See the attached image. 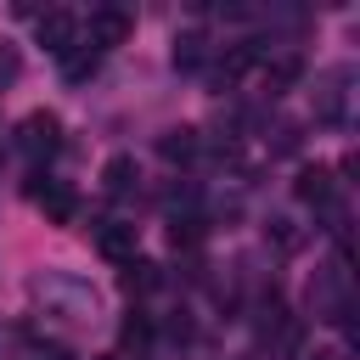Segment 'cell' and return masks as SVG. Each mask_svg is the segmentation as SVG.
I'll return each mask as SVG.
<instances>
[{
	"label": "cell",
	"instance_id": "ba28073f",
	"mask_svg": "<svg viewBox=\"0 0 360 360\" xmlns=\"http://www.w3.org/2000/svg\"><path fill=\"white\" fill-rule=\"evenodd\" d=\"M96 248H101L107 259L129 264V259H135V225H124V219H107V225L96 231Z\"/></svg>",
	"mask_w": 360,
	"mask_h": 360
},
{
	"label": "cell",
	"instance_id": "5b68a950",
	"mask_svg": "<svg viewBox=\"0 0 360 360\" xmlns=\"http://www.w3.org/2000/svg\"><path fill=\"white\" fill-rule=\"evenodd\" d=\"M34 39H39L45 51H56V56H62V51H68V45L79 39V22H73L68 11H45V17L34 22Z\"/></svg>",
	"mask_w": 360,
	"mask_h": 360
},
{
	"label": "cell",
	"instance_id": "52a82bcc",
	"mask_svg": "<svg viewBox=\"0 0 360 360\" xmlns=\"http://www.w3.org/2000/svg\"><path fill=\"white\" fill-rule=\"evenodd\" d=\"M135 180H141V169H135V158H129V152H118V158H107V163H101V191H107V197H129V191H135Z\"/></svg>",
	"mask_w": 360,
	"mask_h": 360
},
{
	"label": "cell",
	"instance_id": "30bf717a",
	"mask_svg": "<svg viewBox=\"0 0 360 360\" xmlns=\"http://www.w3.org/2000/svg\"><path fill=\"white\" fill-rule=\"evenodd\" d=\"M197 146H202V141H197V129H169V135L158 141L163 163H191V158H197Z\"/></svg>",
	"mask_w": 360,
	"mask_h": 360
},
{
	"label": "cell",
	"instance_id": "7a4b0ae2",
	"mask_svg": "<svg viewBox=\"0 0 360 360\" xmlns=\"http://www.w3.org/2000/svg\"><path fill=\"white\" fill-rule=\"evenodd\" d=\"M28 197L45 208V219H51V225H68V219H73V208H79V202H73V191H68L62 180H51V174H34V180H28Z\"/></svg>",
	"mask_w": 360,
	"mask_h": 360
},
{
	"label": "cell",
	"instance_id": "e0dca14e",
	"mask_svg": "<svg viewBox=\"0 0 360 360\" xmlns=\"http://www.w3.org/2000/svg\"><path fill=\"white\" fill-rule=\"evenodd\" d=\"M309 360H338V354H309Z\"/></svg>",
	"mask_w": 360,
	"mask_h": 360
},
{
	"label": "cell",
	"instance_id": "8fae6325",
	"mask_svg": "<svg viewBox=\"0 0 360 360\" xmlns=\"http://www.w3.org/2000/svg\"><path fill=\"white\" fill-rule=\"evenodd\" d=\"M96 62H101V51H90L84 39H73V45L62 51V73H68V79H90V73H96Z\"/></svg>",
	"mask_w": 360,
	"mask_h": 360
},
{
	"label": "cell",
	"instance_id": "4fadbf2b",
	"mask_svg": "<svg viewBox=\"0 0 360 360\" xmlns=\"http://www.w3.org/2000/svg\"><path fill=\"white\" fill-rule=\"evenodd\" d=\"M163 276H158V264H146V259H129L124 264V292H152Z\"/></svg>",
	"mask_w": 360,
	"mask_h": 360
},
{
	"label": "cell",
	"instance_id": "8992f818",
	"mask_svg": "<svg viewBox=\"0 0 360 360\" xmlns=\"http://www.w3.org/2000/svg\"><path fill=\"white\" fill-rule=\"evenodd\" d=\"M259 62H264V45H259V39H236V45H231V51L219 56V79L231 84V79H242V73H253Z\"/></svg>",
	"mask_w": 360,
	"mask_h": 360
},
{
	"label": "cell",
	"instance_id": "5bb4252c",
	"mask_svg": "<svg viewBox=\"0 0 360 360\" xmlns=\"http://www.w3.org/2000/svg\"><path fill=\"white\" fill-rule=\"evenodd\" d=\"M169 242H174V248H197V242H202V219H197V214H174V219H169Z\"/></svg>",
	"mask_w": 360,
	"mask_h": 360
},
{
	"label": "cell",
	"instance_id": "7c38bea8",
	"mask_svg": "<svg viewBox=\"0 0 360 360\" xmlns=\"http://www.w3.org/2000/svg\"><path fill=\"white\" fill-rule=\"evenodd\" d=\"M202 56H208V39H202L197 28L174 39V68H186V73H191V68H202Z\"/></svg>",
	"mask_w": 360,
	"mask_h": 360
},
{
	"label": "cell",
	"instance_id": "2e32d148",
	"mask_svg": "<svg viewBox=\"0 0 360 360\" xmlns=\"http://www.w3.org/2000/svg\"><path fill=\"white\" fill-rule=\"evenodd\" d=\"M270 236H276V248H298V231H292V219H270Z\"/></svg>",
	"mask_w": 360,
	"mask_h": 360
},
{
	"label": "cell",
	"instance_id": "3957f363",
	"mask_svg": "<svg viewBox=\"0 0 360 360\" xmlns=\"http://www.w3.org/2000/svg\"><path fill=\"white\" fill-rule=\"evenodd\" d=\"M292 197H298V202H309V208H332V197H338L332 169H326V163H304V169H298V180H292Z\"/></svg>",
	"mask_w": 360,
	"mask_h": 360
},
{
	"label": "cell",
	"instance_id": "277c9868",
	"mask_svg": "<svg viewBox=\"0 0 360 360\" xmlns=\"http://www.w3.org/2000/svg\"><path fill=\"white\" fill-rule=\"evenodd\" d=\"M56 146H62V124H56V112H28V118H22V152H34V158L45 152V158H51Z\"/></svg>",
	"mask_w": 360,
	"mask_h": 360
},
{
	"label": "cell",
	"instance_id": "6da1fadb",
	"mask_svg": "<svg viewBox=\"0 0 360 360\" xmlns=\"http://www.w3.org/2000/svg\"><path fill=\"white\" fill-rule=\"evenodd\" d=\"M129 28H135V17H129V11L101 6V11H90V22H84V45H90V51H112V45H124V39H129Z\"/></svg>",
	"mask_w": 360,
	"mask_h": 360
},
{
	"label": "cell",
	"instance_id": "9c48e42d",
	"mask_svg": "<svg viewBox=\"0 0 360 360\" xmlns=\"http://www.w3.org/2000/svg\"><path fill=\"white\" fill-rule=\"evenodd\" d=\"M298 73H304V62H298V56H276V62H264V90H270V96H281V90H292V84H298Z\"/></svg>",
	"mask_w": 360,
	"mask_h": 360
},
{
	"label": "cell",
	"instance_id": "9a60e30c",
	"mask_svg": "<svg viewBox=\"0 0 360 360\" xmlns=\"http://www.w3.org/2000/svg\"><path fill=\"white\" fill-rule=\"evenodd\" d=\"M146 338H152V315L146 309H129L124 315V343H146Z\"/></svg>",
	"mask_w": 360,
	"mask_h": 360
}]
</instances>
